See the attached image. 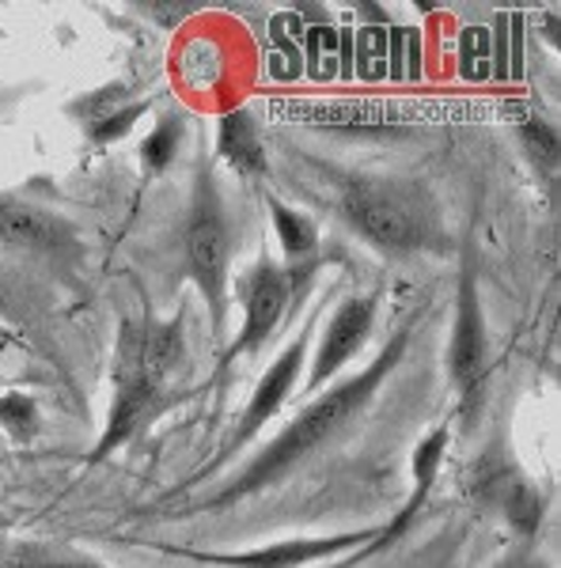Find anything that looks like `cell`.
<instances>
[{
	"instance_id": "cell-8",
	"label": "cell",
	"mask_w": 561,
	"mask_h": 568,
	"mask_svg": "<svg viewBox=\"0 0 561 568\" xmlns=\"http://www.w3.org/2000/svg\"><path fill=\"white\" fill-rule=\"evenodd\" d=\"M372 318H375V300H349V304L338 311L334 323H330L327 337H323V349L315 356V368H311V390L323 387V383L334 375L342 364L361 349V342L372 329Z\"/></svg>"
},
{
	"instance_id": "cell-6",
	"label": "cell",
	"mask_w": 561,
	"mask_h": 568,
	"mask_svg": "<svg viewBox=\"0 0 561 568\" xmlns=\"http://www.w3.org/2000/svg\"><path fill=\"white\" fill-rule=\"evenodd\" d=\"M284 304H289V277L273 262H262L251 281V292H247V318L232 345V356L259 349L266 337L273 334V326L281 323Z\"/></svg>"
},
{
	"instance_id": "cell-9",
	"label": "cell",
	"mask_w": 561,
	"mask_h": 568,
	"mask_svg": "<svg viewBox=\"0 0 561 568\" xmlns=\"http://www.w3.org/2000/svg\"><path fill=\"white\" fill-rule=\"evenodd\" d=\"M482 361H485V334H482V311H478V288L474 277H463V284H459L455 337H452V379L463 390L474 387Z\"/></svg>"
},
{
	"instance_id": "cell-13",
	"label": "cell",
	"mask_w": 561,
	"mask_h": 568,
	"mask_svg": "<svg viewBox=\"0 0 561 568\" xmlns=\"http://www.w3.org/2000/svg\"><path fill=\"white\" fill-rule=\"evenodd\" d=\"M444 447H448V433L444 428H437L425 444L418 447V455H413V478H418V485H413V497L407 500V508L399 511V516L391 519V527L383 530V538L375 546H383V542H394V538L402 535L410 524H413V516L421 511V504H425L429 497V489H432V478H437V466L440 459H444Z\"/></svg>"
},
{
	"instance_id": "cell-14",
	"label": "cell",
	"mask_w": 561,
	"mask_h": 568,
	"mask_svg": "<svg viewBox=\"0 0 561 568\" xmlns=\"http://www.w3.org/2000/svg\"><path fill=\"white\" fill-rule=\"evenodd\" d=\"M137 353H141V368L149 372V379L160 383L163 375L174 368L182 353V334L179 326H149V329H137Z\"/></svg>"
},
{
	"instance_id": "cell-22",
	"label": "cell",
	"mask_w": 561,
	"mask_h": 568,
	"mask_svg": "<svg viewBox=\"0 0 561 568\" xmlns=\"http://www.w3.org/2000/svg\"><path fill=\"white\" fill-rule=\"evenodd\" d=\"M509 568H542V565H535V561H520V565H509Z\"/></svg>"
},
{
	"instance_id": "cell-5",
	"label": "cell",
	"mask_w": 561,
	"mask_h": 568,
	"mask_svg": "<svg viewBox=\"0 0 561 568\" xmlns=\"http://www.w3.org/2000/svg\"><path fill=\"white\" fill-rule=\"evenodd\" d=\"M361 542H375V530H349V535H334V538H297V542H278L270 549H254V554H228V557L194 554V561H213L224 568H300Z\"/></svg>"
},
{
	"instance_id": "cell-19",
	"label": "cell",
	"mask_w": 561,
	"mask_h": 568,
	"mask_svg": "<svg viewBox=\"0 0 561 568\" xmlns=\"http://www.w3.org/2000/svg\"><path fill=\"white\" fill-rule=\"evenodd\" d=\"M144 114V103H130V106H122L118 114H103V118H96L91 122V141L96 144H110V141H118V136H126V130L137 122V118Z\"/></svg>"
},
{
	"instance_id": "cell-4",
	"label": "cell",
	"mask_w": 561,
	"mask_h": 568,
	"mask_svg": "<svg viewBox=\"0 0 561 568\" xmlns=\"http://www.w3.org/2000/svg\"><path fill=\"white\" fill-rule=\"evenodd\" d=\"M118 394H114V414H110V425L99 447L91 452V463L110 455L114 447H122L137 428L144 425V417L152 414V406L160 402V383L149 379V372L141 368V353H137V329L126 326L122 334V353H118Z\"/></svg>"
},
{
	"instance_id": "cell-16",
	"label": "cell",
	"mask_w": 561,
	"mask_h": 568,
	"mask_svg": "<svg viewBox=\"0 0 561 568\" xmlns=\"http://www.w3.org/2000/svg\"><path fill=\"white\" fill-rule=\"evenodd\" d=\"M273 224H278V240L292 258H303V254L315 251L319 235L311 220H303L300 213H292V209H284V205H273Z\"/></svg>"
},
{
	"instance_id": "cell-18",
	"label": "cell",
	"mask_w": 561,
	"mask_h": 568,
	"mask_svg": "<svg viewBox=\"0 0 561 568\" xmlns=\"http://www.w3.org/2000/svg\"><path fill=\"white\" fill-rule=\"evenodd\" d=\"M179 133H182V125L174 122V118H168V122H160L156 125V133L144 141V163H149L152 171H163L168 163L174 160V149H179Z\"/></svg>"
},
{
	"instance_id": "cell-21",
	"label": "cell",
	"mask_w": 561,
	"mask_h": 568,
	"mask_svg": "<svg viewBox=\"0 0 561 568\" xmlns=\"http://www.w3.org/2000/svg\"><path fill=\"white\" fill-rule=\"evenodd\" d=\"M16 568H96L91 561H20Z\"/></svg>"
},
{
	"instance_id": "cell-3",
	"label": "cell",
	"mask_w": 561,
	"mask_h": 568,
	"mask_svg": "<svg viewBox=\"0 0 561 568\" xmlns=\"http://www.w3.org/2000/svg\"><path fill=\"white\" fill-rule=\"evenodd\" d=\"M187 265L201 284V296L209 300V311L220 323L224 315V277H228V224L220 216L213 182L201 179L198 205L187 224Z\"/></svg>"
},
{
	"instance_id": "cell-1",
	"label": "cell",
	"mask_w": 561,
	"mask_h": 568,
	"mask_svg": "<svg viewBox=\"0 0 561 568\" xmlns=\"http://www.w3.org/2000/svg\"><path fill=\"white\" fill-rule=\"evenodd\" d=\"M407 345H410V334H394L388 342V349L375 356V364H368L357 379L338 383V387L330 394H323L315 406L303 409V414L292 420V425L284 428V433L273 439L270 447H266L259 459L251 463V470H247L243 478L232 485V489L220 493L217 504H232L239 497H251L254 489H262V485L278 481L284 470H292V466H297L308 452H315L319 444H327V439L334 436L338 428H342L345 420L353 417L357 409H361L364 402L383 387V379H388L391 368L399 364V356L407 353Z\"/></svg>"
},
{
	"instance_id": "cell-15",
	"label": "cell",
	"mask_w": 561,
	"mask_h": 568,
	"mask_svg": "<svg viewBox=\"0 0 561 568\" xmlns=\"http://www.w3.org/2000/svg\"><path fill=\"white\" fill-rule=\"evenodd\" d=\"M501 508H504V519L520 530V535H535L539 524H542V497L535 485L512 478L509 485H501Z\"/></svg>"
},
{
	"instance_id": "cell-10",
	"label": "cell",
	"mask_w": 561,
	"mask_h": 568,
	"mask_svg": "<svg viewBox=\"0 0 561 568\" xmlns=\"http://www.w3.org/2000/svg\"><path fill=\"white\" fill-rule=\"evenodd\" d=\"M303 349H308L303 342H292L289 349L278 356V364L266 372V379L259 383L251 406H247V414H243V420H239V428H236V447L247 444V439L259 433L266 420H270L281 409V402L289 398L292 379H297V372H300V364H303Z\"/></svg>"
},
{
	"instance_id": "cell-7",
	"label": "cell",
	"mask_w": 561,
	"mask_h": 568,
	"mask_svg": "<svg viewBox=\"0 0 561 568\" xmlns=\"http://www.w3.org/2000/svg\"><path fill=\"white\" fill-rule=\"evenodd\" d=\"M284 118L315 125H345V130H391L407 122V110L394 103H368V99H319V103H289L281 106Z\"/></svg>"
},
{
	"instance_id": "cell-2",
	"label": "cell",
	"mask_w": 561,
	"mask_h": 568,
	"mask_svg": "<svg viewBox=\"0 0 561 568\" xmlns=\"http://www.w3.org/2000/svg\"><path fill=\"white\" fill-rule=\"evenodd\" d=\"M342 209L357 232L375 246H383V251H418L429 240V220L399 190L361 182V186H349L342 194Z\"/></svg>"
},
{
	"instance_id": "cell-20",
	"label": "cell",
	"mask_w": 561,
	"mask_h": 568,
	"mask_svg": "<svg viewBox=\"0 0 561 568\" xmlns=\"http://www.w3.org/2000/svg\"><path fill=\"white\" fill-rule=\"evenodd\" d=\"M523 144H528L531 152H535V160L542 163L547 171H554V163H558V136L550 125H542V122H528L523 125Z\"/></svg>"
},
{
	"instance_id": "cell-17",
	"label": "cell",
	"mask_w": 561,
	"mask_h": 568,
	"mask_svg": "<svg viewBox=\"0 0 561 568\" xmlns=\"http://www.w3.org/2000/svg\"><path fill=\"white\" fill-rule=\"evenodd\" d=\"M0 425L12 428V436H34V428H39V409H34L31 398H23V394H4L0 398Z\"/></svg>"
},
{
	"instance_id": "cell-11",
	"label": "cell",
	"mask_w": 561,
	"mask_h": 568,
	"mask_svg": "<svg viewBox=\"0 0 561 568\" xmlns=\"http://www.w3.org/2000/svg\"><path fill=\"white\" fill-rule=\"evenodd\" d=\"M0 240L39 246V251H58V246L72 243V224L58 220L53 213H42L23 201L0 197Z\"/></svg>"
},
{
	"instance_id": "cell-12",
	"label": "cell",
	"mask_w": 561,
	"mask_h": 568,
	"mask_svg": "<svg viewBox=\"0 0 561 568\" xmlns=\"http://www.w3.org/2000/svg\"><path fill=\"white\" fill-rule=\"evenodd\" d=\"M217 144H220V155H224L236 171H243V175H262L266 171V152H262L259 130H254V118L247 114L243 106L228 110V114L220 118Z\"/></svg>"
}]
</instances>
